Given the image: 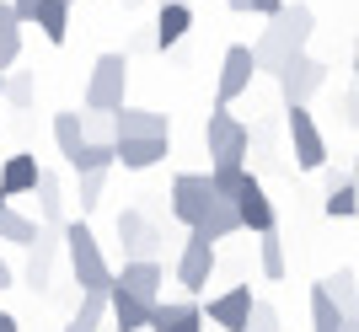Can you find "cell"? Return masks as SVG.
I'll use <instances>...</instances> for the list:
<instances>
[{
  "mask_svg": "<svg viewBox=\"0 0 359 332\" xmlns=\"http://www.w3.org/2000/svg\"><path fill=\"white\" fill-rule=\"evenodd\" d=\"M6 27H22V22H16V11H11V0H0V32Z\"/></svg>",
  "mask_w": 359,
  "mask_h": 332,
  "instance_id": "41",
  "label": "cell"
},
{
  "mask_svg": "<svg viewBox=\"0 0 359 332\" xmlns=\"http://www.w3.org/2000/svg\"><path fill=\"white\" fill-rule=\"evenodd\" d=\"M269 22L273 27L252 43V60H257V70H269V76L279 81L285 64L295 60V54H306V38H311V27H316V11L295 0V6H285V11L269 16Z\"/></svg>",
  "mask_w": 359,
  "mask_h": 332,
  "instance_id": "1",
  "label": "cell"
},
{
  "mask_svg": "<svg viewBox=\"0 0 359 332\" xmlns=\"http://www.w3.org/2000/svg\"><path fill=\"white\" fill-rule=\"evenodd\" d=\"M354 70H359V43H354Z\"/></svg>",
  "mask_w": 359,
  "mask_h": 332,
  "instance_id": "47",
  "label": "cell"
},
{
  "mask_svg": "<svg viewBox=\"0 0 359 332\" xmlns=\"http://www.w3.org/2000/svg\"><path fill=\"white\" fill-rule=\"evenodd\" d=\"M354 182H359V155H354Z\"/></svg>",
  "mask_w": 359,
  "mask_h": 332,
  "instance_id": "48",
  "label": "cell"
},
{
  "mask_svg": "<svg viewBox=\"0 0 359 332\" xmlns=\"http://www.w3.org/2000/svg\"><path fill=\"white\" fill-rule=\"evenodd\" d=\"M257 268H263V279H285V242H279V230H269L257 242Z\"/></svg>",
  "mask_w": 359,
  "mask_h": 332,
  "instance_id": "28",
  "label": "cell"
},
{
  "mask_svg": "<svg viewBox=\"0 0 359 332\" xmlns=\"http://www.w3.org/2000/svg\"><path fill=\"white\" fill-rule=\"evenodd\" d=\"M113 284H118L123 295H135V300L156 305V300H161V284H166V273H161V263H123V268L113 273Z\"/></svg>",
  "mask_w": 359,
  "mask_h": 332,
  "instance_id": "14",
  "label": "cell"
},
{
  "mask_svg": "<svg viewBox=\"0 0 359 332\" xmlns=\"http://www.w3.org/2000/svg\"><path fill=\"white\" fill-rule=\"evenodd\" d=\"M118 139H172V123H166V113L123 102L118 113H113V145H118Z\"/></svg>",
  "mask_w": 359,
  "mask_h": 332,
  "instance_id": "11",
  "label": "cell"
},
{
  "mask_svg": "<svg viewBox=\"0 0 359 332\" xmlns=\"http://www.w3.org/2000/svg\"><path fill=\"white\" fill-rule=\"evenodd\" d=\"M65 257H70V273L75 284H81V295H107L113 289V263L102 257V242L91 236L86 220H65Z\"/></svg>",
  "mask_w": 359,
  "mask_h": 332,
  "instance_id": "2",
  "label": "cell"
},
{
  "mask_svg": "<svg viewBox=\"0 0 359 332\" xmlns=\"http://www.w3.org/2000/svg\"><path fill=\"white\" fill-rule=\"evenodd\" d=\"M338 332H359V317H344V327H338Z\"/></svg>",
  "mask_w": 359,
  "mask_h": 332,
  "instance_id": "44",
  "label": "cell"
},
{
  "mask_svg": "<svg viewBox=\"0 0 359 332\" xmlns=\"http://www.w3.org/2000/svg\"><path fill=\"white\" fill-rule=\"evenodd\" d=\"M322 182H327V193H332V188H344V182H348V172H338V166H322Z\"/></svg>",
  "mask_w": 359,
  "mask_h": 332,
  "instance_id": "40",
  "label": "cell"
},
{
  "mask_svg": "<svg viewBox=\"0 0 359 332\" xmlns=\"http://www.w3.org/2000/svg\"><path fill=\"white\" fill-rule=\"evenodd\" d=\"M38 155H27V151H16V155H6L0 161V198H22V193H32L38 188Z\"/></svg>",
  "mask_w": 359,
  "mask_h": 332,
  "instance_id": "16",
  "label": "cell"
},
{
  "mask_svg": "<svg viewBox=\"0 0 359 332\" xmlns=\"http://www.w3.org/2000/svg\"><path fill=\"white\" fill-rule=\"evenodd\" d=\"M38 236H43V226H38L32 214H22V209H11V204H6V214H0V242L38 247Z\"/></svg>",
  "mask_w": 359,
  "mask_h": 332,
  "instance_id": "22",
  "label": "cell"
},
{
  "mask_svg": "<svg viewBox=\"0 0 359 332\" xmlns=\"http://www.w3.org/2000/svg\"><path fill=\"white\" fill-rule=\"evenodd\" d=\"M225 6H231V11H247V16H279L285 11V0H225Z\"/></svg>",
  "mask_w": 359,
  "mask_h": 332,
  "instance_id": "37",
  "label": "cell"
},
{
  "mask_svg": "<svg viewBox=\"0 0 359 332\" xmlns=\"http://www.w3.org/2000/svg\"><path fill=\"white\" fill-rule=\"evenodd\" d=\"M113 166H118V145H113V139H97V145H86V151H81V161H75V172H113Z\"/></svg>",
  "mask_w": 359,
  "mask_h": 332,
  "instance_id": "27",
  "label": "cell"
},
{
  "mask_svg": "<svg viewBox=\"0 0 359 332\" xmlns=\"http://www.w3.org/2000/svg\"><path fill=\"white\" fill-rule=\"evenodd\" d=\"M16 327H22V321H16L11 311H0V332H16Z\"/></svg>",
  "mask_w": 359,
  "mask_h": 332,
  "instance_id": "42",
  "label": "cell"
},
{
  "mask_svg": "<svg viewBox=\"0 0 359 332\" xmlns=\"http://www.w3.org/2000/svg\"><path fill=\"white\" fill-rule=\"evenodd\" d=\"M322 209H327L332 220H348V214H359V182L348 177L344 188H332V193H327V204H322Z\"/></svg>",
  "mask_w": 359,
  "mask_h": 332,
  "instance_id": "30",
  "label": "cell"
},
{
  "mask_svg": "<svg viewBox=\"0 0 359 332\" xmlns=\"http://www.w3.org/2000/svg\"><path fill=\"white\" fill-rule=\"evenodd\" d=\"M81 129H86V145L113 139V113H81Z\"/></svg>",
  "mask_w": 359,
  "mask_h": 332,
  "instance_id": "34",
  "label": "cell"
},
{
  "mask_svg": "<svg viewBox=\"0 0 359 332\" xmlns=\"http://www.w3.org/2000/svg\"><path fill=\"white\" fill-rule=\"evenodd\" d=\"M54 145H60L65 161H81V151H86V129H81V113H54Z\"/></svg>",
  "mask_w": 359,
  "mask_h": 332,
  "instance_id": "20",
  "label": "cell"
},
{
  "mask_svg": "<svg viewBox=\"0 0 359 332\" xmlns=\"http://www.w3.org/2000/svg\"><path fill=\"white\" fill-rule=\"evenodd\" d=\"M204 145H210V166H247L252 129H247V123H236L225 107H215L210 123H204Z\"/></svg>",
  "mask_w": 359,
  "mask_h": 332,
  "instance_id": "4",
  "label": "cell"
},
{
  "mask_svg": "<svg viewBox=\"0 0 359 332\" xmlns=\"http://www.w3.org/2000/svg\"><path fill=\"white\" fill-rule=\"evenodd\" d=\"M236 230H241V214H236V204H231V198H220V204L210 209V220L198 226V236H210V242H225V236H236Z\"/></svg>",
  "mask_w": 359,
  "mask_h": 332,
  "instance_id": "24",
  "label": "cell"
},
{
  "mask_svg": "<svg viewBox=\"0 0 359 332\" xmlns=\"http://www.w3.org/2000/svg\"><path fill=\"white\" fill-rule=\"evenodd\" d=\"M123 86H129V60L123 54H102L91 64V81H86V113H118Z\"/></svg>",
  "mask_w": 359,
  "mask_h": 332,
  "instance_id": "5",
  "label": "cell"
},
{
  "mask_svg": "<svg viewBox=\"0 0 359 332\" xmlns=\"http://www.w3.org/2000/svg\"><path fill=\"white\" fill-rule=\"evenodd\" d=\"M11 279H16V273L6 268V263H0V289H11Z\"/></svg>",
  "mask_w": 359,
  "mask_h": 332,
  "instance_id": "43",
  "label": "cell"
},
{
  "mask_svg": "<svg viewBox=\"0 0 359 332\" xmlns=\"http://www.w3.org/2000/svg\"><path fill=\"white\" fill-rule=\"evenodd\" d=\"M188 27H194V11H188V6H161V11H156V43L161 48L182 43Z\"/></svg>",
  "mask_w": 359,
  "mask_h": 332,
  "instance_id": "21",
  "label": "cell"
},
{
  "mask_svg": "<svg viewBox=\"0 0 359 332\" xmlns=\"http://www.w3.org/2000/svg\"><path fill=\"white\" fill-rule=\"evenodd\" d=\"M118 242H123V263H156L161 257V230L150 226V214L140 209H123L118 214Z\"/></svg>",
  "mask_w": 359,
  "mask_h": 332,
  "instance_id": "8",
  "label": "cell"
},
{
  "mask_svg": "<svg viewBox=\"0 0 359 332\" xmlns=\"http://www.w3.org/2000/svg\"><path fill=\"white\" fill-rule=\"evenodd\" d=\"M107 317H113V311H107V295H81V311H75V327L81 332H102Z\"/></svg>",
  "mask_w": 359,
  "mask_h": 332,
  "instance_id": "29",
  "label": "cell"
},
{
  "mask_svg": "<svg viewBox=\"0 0 359 332\" xmlns=\"http://www.w3.org/2000/svg\"><path fill=\"white\" fill-rule=\"evenodd\" d=\"M32 193H38V226H60L65 230V188H60V177H54V172H38V188H32Z\"/></svg>",
  "mask_w": 359,
  "mask_h": 332,
  "instance_id": "19",
  "label": "cell"
},
{
  "mask_svg": "<svg viewBox=\"0 0 359 332\" xmlns=\"http://www.w3.org/2000/svg\"><path fill=\"white\" fill-rule=\"evenodd\" d=\"M252 289L247 284H231L225 295H215L210 305H204V321H215V327H225V332H247V321H252Z\"/></svg>",
  "mask_w": 359,
  "mask_h": 332,
  "instance_id": "10",
  "label": "cell"
},
{
  "mask_svg": "<svg viewBox=\"0 0 359 332\" xmlns=\"http://www.w3.org/2000/svg\"><path fill=\"white\" fill-rule=\"evenodd\" d=\"M150 332H204V305L198 300H156Z\"/></svg>",
  "mask_w": 359,
  "mask_h": 332,
  "instance_id": "15",
  "label": "cell"
},
{
  "mask_svg": "<svg viewBox=\"0 0 359 332\" xmlns=\"http://www.w3.org/2000/svg\"><path fill=\"white\" fill-rule=\"evenodd\" d=\"M38 6H43V0H11L16 22H32V16H38Z\"/></svg>",
  "mask_w": 359,
  "mask_h": 332,
  "instance_id": "39",
  "label": "cell"
},
{
  "mask_svg": "<svg viewBox=\"0 0 359 332\" xmlns=\"http://www.w3.org/2000/svg\"><path fill=\"white\" fill-rule=\"evenodd\" d=\"M48 252H54L48 236H38V247H27V284L32 289H48Z\"/></svg>",
  "mask_w": 359,
  "mask_h": 332,
  "instance_id": "31",
  "label": "cell"
},
{
  "mask_svg": "<svg viewBox=\"0 0 359 332\" xmlns=\"http://www.w3.org/2000/svg\"><path fill=\"white\" fill-rule=\"evenodd\" d=\"M215 263H220V257H215V242L198 236V230H188V242H182V252H177V284L188 289V295H204Z\"/></svg>",
  "mask_w": 359,
  "mask_h": 332,
  "instance_id": "7",
  "label": "cell"
},
{
  "mask_svg": "<svg viewBox=\"0 0 359 332\" xmlns=\"http://www.w3.org/2000/svg\"><path fill=\"white\" fill-rule=\"evenodd\" d=\"M172 155V139H118V166L123 172H150L156 161Z\"/></svg>",
  "mask_w": 359,
  "mask_h": 332,
  "instance_id": "18",
  "label": "cell"
},
{
  "mask_svg": "<svg viewBox=\"0 0 359 332\" xmlns=\"http://www.w3.org/2000/svg\"><path fill=\"white\" fill-rule=\"evenodd\" d=\"M327 295L338 300V311L344 317H359V279H354V268H338L327 279Z\"/></svg>",
  "mask_w": 359,
  "mask_h": 332,
  "instance_id": "26",
  "label": "cell"
},
{
  "mask_svg": "<svg viewBox=\"0 0 359 332\" xmlns=\"http://www.w3.org/2000/svg\"><path fill=\"white\" fill-rule=\"evenodd\" d=\"M172 220L188 230H198L204 220H210V209L220 204V193H215V182L210 172H182V177H172Z\"/></svg>",
  "mask_w": 359,
  "mask_h": 332,
  "instance_id": "3",
  "label": "cell"
},
{
  "mask_svg": "<svg viewBox=\"0 0 359 332\" xmlns=\"http://www.w3.org/2000/svg\"><path fill=\"white\" fill-rule=\"evenodd\" d=\"M102 172H81V214H91L97 204H102Z\"/></svg>",
  "mask_w": 359,
  "mask_h": 332,
  "instance_id": "33",
  "label": "cell"
},
{
  "mask_svg": "<svg viewBox=\"0 0 359 332\" xmlns=\"http://www.w3.org/2000/svg\"><path fill=\"white\" fill-rule=\"evenodd\" d=\"M107 311H113V332H145L156 305L135 300V295H123V289L113 284V289H107Z\"/></svg>",
  "mask_w": 359,
  "mask_h": 332,
  "instance_id": "17",
  "label": "cell"
},
{
  "mask_svg": "<svg viewBox=\"0 0 359 332\" xmlns=\"http://www.w3.org/2000/svg\"><path fill=\"white\" fill-rule=\"evenodd\" d=\"M0 91H6V76H0Z\"/></svg>",
  "mask_w": 359,
  "mask_h": 332,
  "instance_id": "50",
  "label": "cell"
},
{
  "mask_svg": "<svg viewBox=\"0 0 359 332\" xmlns=\"http://www.w3.org/2000/svg\"><path fill=\"white\" fill-rule=\"evenodd\" d=\"M290 113V145H295V166L300 172H322L327 166V139H322V129H316L311 107H285Z\"/></svg>",
  "mask_w": 359,
  "mask_h": 332,
  "instance_id": "6",
  "label": "cell"
},
{
  "mask_svg": "<svg viewBox=\"0 0 359 332\" xmlns=\"http://www.w3.org/2000/svg\"><path fill=\"white\" fill-rule=\"evenodd\" d=\"M322 81H327V64L311 60V54H295V60L285 64V76H279V91H285V107H306L322 91Z\"/></svg>",
  "mask_w": 359,
  "mask_h": 332,
  "instance_id": "9",
  "label": "cell"
},
{
  "mask_svg": "<svg viewBox=\"0 0 359 332\" xmlns=\"http://www.w3.org/2000/svg\"><path fill=\"white\" fill-rule=\"evenodd\" d=\"M60 332H81V327H75V321H70V327H60Z\"/></svg>",
  "mask_w": 359,
  "mask_h": 332,
  "instance_id": "46",
  "label": "cell"
},
{
  "mask_svg": "<svg viewBox=\"0 0 359 332\" xmlns=\"http://www.w3.org/2000/svg\"><path fill=\"white\" fill-rule=\"evenodd\" d=\"M16 60H22V27H6L0 32V76H6Z\"/></svg>",
  "mask_w": 359,
  "mask_h": 332,
  "instance_id": "35",
  "label": "cell"
},
{
  "mask_svg": "<svg viewBox=\"0 0 359 332\" xmlns=\"http://www.w3.org/2000/svg\"><path fill=\"white\" fill-rule=\"evenodd\" d=\"M161 6H188V0H161Z\"/></svg>",
  "mask_w": 359,
  "mask_h": 332,
  "instance_id": "45",
  "label": "cell"
},
{
  "mask_svg": "<svg viewBox=\"0 0 359 332\" xmlns=\"http://www.w3.org/2000/svg\"><path fill=\"white\" fill-rule=\"evenodd\" d=\"M311 327L316 332H338L344 327V311H338V300L327 295V284H311Z\"/></svg>",
  "mask_w": 359,
  "mask_h": 332,
  "instance_id": "25",
  "label": "cell"
},
{
  "mask_svg": "<svg viewBox=\"0 0 359 332\" xmlns=\"http://www.w3.org/2000/svg\"><path fill=\"white\" fill-rule=\"evenodd\" d=\"M257 76V60H252V43H231L220 60V107H231L241 97V91L252 86Z\"/></svg>",
  "mask_w": 359,
  "mask_h": 332,
  "instance_id": "12",
  "label": "cell"
},
{
  "mask_svg": "<svg viewBox=\"0 0 359 332\" xmlns=\"http://www.w3.org/2000/svg\"><path fill=\"white\" fill-rule=\"evenodd\" d=\"M344 123H348V129H359V86L344 97Z\"/></svg>",
  "mask_w": 359,
  "mask_h": 332,
  "instance_id": "38",
  "label": "cell"
},
{
  "mask_svg": "<svg viewBox=\"0 0 359 332\" xmlns=\"http://www.w3.org/2000/svg\"><path fill=\"white\" fill-rule=\"evenodd\" d=\"M231 204H236V214H241V230H257V236L279 230V214H273V204H269V193H263V182H257V177L241 182V193L231 198Z\"/></svg>",
  "mask_w": 359,
  "mask_h": 332,
  "instance_id": "13",
  "label": "cell"
},
{
  "mask_svg": "<svg viewBox=\"0 0 359 332\" xmlns=\"http://www.w3.org/2000/svg\"><path fill=\"white\" fill-rule=\"evenodd\" d=\"M247 332H279V311H273L269 300H252V321H247Z\"/></svg>",
  "mask_w": 359,
  "mask_h": 332,
  "instance_id": "36",
  "label": "cell"
},
{
  "mask_svg": "<svg viewBox=\"0 0 359 332\" xmlns=\"http://www.w3.org/2000/svg\"><path fill=\"white\" fill-rule=\"evenodd\" d=\"M0 97H6V102H11L16 113H27V107H32V76H27V70L6 76V91H0Z\"/></svg>",
  "mask_w": 359,
  "mask_h": 332,
  "instance_id": "32",
  "label": "cell"
},
{
  "mask_svg": "<svg viewBox=\"0 0 359 332\" xmlns=\"http://www.w3.org/2000/svg\"><path fill=\"white\" fill-rule=\"evenodd\" d=\"M32 22H38V32H43L48 43H65V38H70V6H65V0H43Z\"/></svg>",
  "mask_w": 359,
  "mask_h": 332,
  "instance_id": "23",
  "label": "cell"
},
{
  "mask_svg": "<svg viewBox=\"0 0 359 332\" xmlns=\"http://www.w3.org/2000/svg\"><path fill=\"white\" fill-rule=\"evenodd\" d=\"M65 6H70V0H65Z\"/></svg>",
  "mask_w": 359,
  "mask_h": 332,
  "instance_id": "51",
  "label": "cell"
},
{
  "mask_svg": "<svg viewBox=\"0 0 359 332\" xmlns=\"http://www.w3.org/2000/svg\"><path fill=\"white\" fill-rule=\"evenodd\" d=\"M0 214H6V198H0Z\"/></svg>",
  "mask_w": 359,
  "mask_h": 332,
  "instance_id": "49",
  "label": "cell"
}]
</instances>
